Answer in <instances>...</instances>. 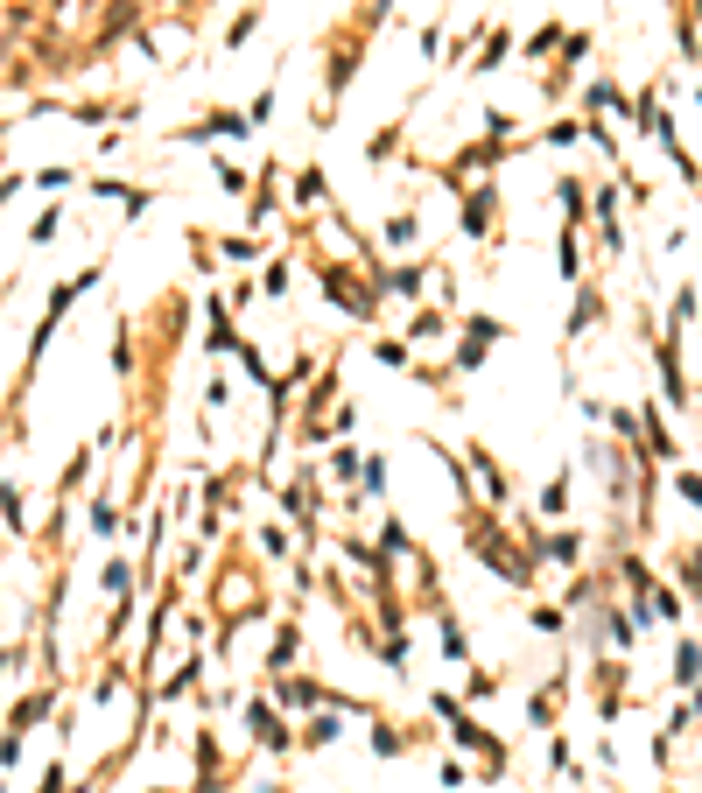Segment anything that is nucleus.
<instances>
[{"label":"nucleus","instance_id":"f257e3e1","mask_svg":"<svg viewBox=\"0 0 702 793\" xmlns=\"http://www.w3.org/2000/svg\"><path fill=\"white\" fill-rule=\"evenodd\" d=\"M464 541H471V548H478V555H485V562H492L506 583H527V562H520V548H513V541H506L492 520H464Z\"/></svg>","mask_w":702,"mask_h":793},{"label":"nucleus","instance_id":"f03ea898","mask_svg":"<svg viewBox=\"0 0 702 793\" xmlns=\"http://www.w3.org/2000/svg\"><path fill=\"white\" fill-rule=\"evenodd\" d=\"M492 337H499V323H492V316H478V323L464 330V365H478V358L492 351Z\"/></svg>","mask_w":702,"mask_h":793},{"label":"nucleus","instance_id":"7ed1b4c3","mask_svg":"<svg viewBox=\"0 0 702 793\" xmlns=\"http://www.w3.org/2000/svg\"><path fill=\"white\" fill-rule=\"evenodd\" d=\"M464 232H471V239H478V232H492V190L464 204Z\"/></svg>","mask_w":702,"mask_h":793},{"label":"nucleus","instance_id":"20e7f679","mask_svg":"<svg viewBox=\"0 0 702 793\" xmlns=\"http://www.w3.org/2000/svg\"><path fill=\"white\" fill-rule=\"evenodd\" d=\"M681 499H695V506H702V478H695V471H681Z\"/></svg>","mask_w":702,"mask_h":793},{"label":"nucleus","instance_id":"39448f33","mask_svg":"<svg viewBox=\"0 0 702 793\" xmlns=\"http://www.w3.org/2000/svg\"><path fill=\"white\" fill-rule=\"evenodd\" d=\"M688 590H702V555H688Z\"/></svg>","mask_w":702,"mask_h":793}]
</instances>
